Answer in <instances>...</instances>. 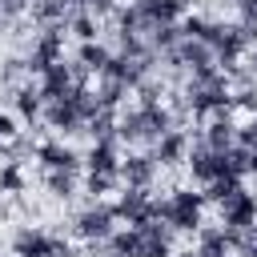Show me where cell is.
<instances>
[{
  "mask_svg": "<svg viewBox=\"0 0 257 257\" xmlns=\"http://www.w3.org/2000/svg\"><path fill=\"white\" fill-rule=\"evenodd\" d=\"M4 100L20 112V120H40V112H44V96H40V88H32V84H16V88H4Z\"/></svg>",
  "mask_w": 257,
  "mask_h": 257,
  "instance_id": "obj_14",
  "label": "cell"
},
{
  "mask_svg": "<svg viewBox=\"0 0 257 257\" xmlns=\"http://www.w3.org/2000/svg\"><path fill=\"white\" fill-rule=\"evenodd\" d=\"M36 161H40L44 169H68V173H80V165H84V157H80L72 145H64L60 137L36 141Z\"/></svg>",
  "mask_w": 257,
  "mask_h": 257,
  "instance_id": "obj_5",
  "label": "cell"
},
{
  "mask_svg": "<svg viewBox=\"0 0 257 257\" xmlns=\"http://www.w3.org/2000/svg\"><path fill=\"white\" fill-rule=\"evenodd\" d=\"M249 173H253V177H257V149H253V153H249Z\"/></svg>",
  "mask_w": 257,
  "mask_h": 257,
  "instance_id": "obj_33",
  "label": "cell"
},
{
  "mask_svg": "<svg viewBox=\"0 0 257 257\" xmlns=\"http://www.w3.org/2000/svg\"><path fill=\"white\" fill-rule=\"evenodd\" d=\"M133 229L141 233V257H173V229L165 221H145Z\"/></svg>",
  "mask_w": 257,
  "mask_h": 257,
  "instance_id": "obj_10",
  "label": "cell"
},
{
  "mask_svg": "<svg viewBox=\"0 0 257 257\" xmlns=\"http://www.w3.org/2000/svg\"><path fill=\"white\" fill-rule=\"evenodd\" d=\"M185 165H189V177H193L197 185H209V181L221 173V153H213V149L197 137V145H189V153H185Z\"/></svg>",
  "mask_w": 257,
  "mask_h": 257,
  "instance_id": "obj_7",
  "label": "cell"
},
{
  "mask_svg": "<svg viewBox=\"0 0 257 257\" xmlns=\"http://www.w3.org/2000/svg\"><path fill=\"white\" fill-rule=\"evenodd\" d=\"M0 12H4L8 20H20V16L28 12V0H0Z\"/></svg>",
  "mask_w": 257,
  "mask_h": 257,
  "instance_id": "obj_30",
  "label": "cell"
},
{
  "mask_svg": "<svg viewBox=\"0 0 257 257\" xmlns=\"http://www.w3.org/2000/svg\"><path fill=\"white\" fill-rule=\"evenodd\" d=\"M40 96L44 100H60V96H68L72 88H76V80H72V64L68 60H56V64H48L44 72H40Z\"/></svg>",
  "mask_w": 257,
  "mask_h": 257,
  "instance_id": "obj_11",
  "label": "cell"
},
{
  "mask_svg": "<svg viewBox=\"0 0 257 257\" xmlns=\"http://www.w3.org/2000/svg\"><path fill=\"white\" fill-rule=\"evenodd\" d=\"M104 249H108L112 257H141V233H137L133 225L112 229V237L104 241Z\"/></svg>",
  "mask_w": 257,
  "mask_h": 257,
  "instance_id": "obj_23",
  "label": "cell"
},
{
  "mask_svg": "<svg viewBox=\"0 0 257 257\" xmlns=\"http://www.w3.org/2000/svg\"><path fill=\"white\" fill-rule=\"evenodd\" d=\"M12 24H16V20H8V16L0 12V32H4V28H12Z\"/></svg>",
  "mask_w": 257,
  "mask_h": 257,
  "instance_id": "obj_34",
  "label": "cell"
},
{
  "mask_svg": "<svg viewBox=\"0 0 257 257\" xmlns=\"http://www.w3.org/2000/svg\"><path fill=\"white\" fill-rule=\"evenodd\" d=\"M28 76V56H4L0 60V88H16Z\"/></svg>",
  "mask_w": 257,
  "mask_h": 257,
  "instance_id": "obj_28",
  "label": "cell"
},
{
  "mask_svg": "<svg viewBox=\"0 0 257 257\" xmlns=\"http://www.w3.org/2000/svg\"><path fill=\"white\" fill-rule=\"evenodd\" d=\"M60 241L64 237H56V233H44L36 225H20L12 233V257H52L60 249Z\"/></svg>",
  "mask_w": 257,
  "mask_h": 257,
  "instance_id": "obj_3",
  "label": "cell"
},
{
  "mask_svg": "<svg viewBox=\"0 0 257 257\" xmlns=\"http://www.w3.org/2000/svg\"><path fill=\"white\" fill-rule=\"evenodd\" d=\"M201 141H205L213 153L233 149V145H237V124H233V116H209V120L201 124Z\"/></svg>",
  "mask_w": 257,
  "mask_h": 257,
  "instance_id": "obj_15",
  "label": "cell"
},
{
  "mask_svg": "<svg viewBox=\"0 0 257 257\" xmlns=\"http://www.w3.org/2000/svg\"><path fill=\"white\" fill-rule=\"evenodd\" d=\"M241 64H245V68L253 72V80H257V44H253V48H245V56H241Z\"/></svg>",
  "mask_w": 257,
  "mask_h": 257,
  "instance_id": "obj_32",
  "label": "cell"
},
{
  "mask_svg": "<svg viewBox=\"0 0 257 257\" xmlns=\"http://www.w3.org/2000/svg\"><path fill=\"white\" fill-rule=\"evenodd\" d=\"M4 145H8V141H4V137H0V157H4Z\"/></svg>",
  "mask_w": 257,
  "mask_h": 257,
  "instance_id": "obj_35",
  "label": "cell"
},
{
  "mask_svg": "<svg viewBox=\"0 0 257 257\" xmlns=\"http://www.w3.org/2000/svg\"><path fill=\"white\" fill-rule=\"evenodd\" d=\"M84 169L88 173H116L120 169V137L92 141V149L84 153Z\"/></svg>",
  "mask_w": 257,
  "mask_h": 257,
  "instance_id": "obj_12",
  "label": "cell"
},
{
  "mask_svg": "<svg viewBox=\"0 0 257 257\" xmlns=\"http://www.w3.org/2000/svg\"><path fill=\"white\" fill-rule=\"evenodd\" d=\"M44 189L56 201H72L76 197V173H68V169H44Z\"/></svg>",
  "mask_w": 257,
  "mask_h": 257,
  "instance_id": "obj_24",
  "label": "cell"
},
{
  "mask_svg": "<svg viewBox=\"0 0 257 257\" xmlns=\"http://www.w3.org/2000/svg\"><path fill=\"white\" fill-rule=\"evenodd\" d=\"M16 133H20V128H16V120H12L8 112H0V137H4V141H12Z\"/></svg>",
  "mask_w": 257,
  "mask_h": 257,
  "instance_id": "obj_31",
  "label": "cell"
},
{
  "mask_svg": "<svg viewBox=\"0 0 257 257\" xmlns=\"http://www.w3.org/2000/svg\"><path fill=\"white\" fill-rule=\"evenodd\" d=\"M241 189H245V185H241V177H233V173H217V177L205 185V193H201V197H205V201H213V205H225V201H229V197H237Z\"/></svg>",
  "mask_w": 257,
  "mask_h": 257,
  "instance_id": "obj_22",
  "label": "cell"
},
{
  "mask_svg": "<svg viewBox=\"0 0 257 257\" xmlns=\"http://www.w3.org/2000/svg\"><path fill=\"white\" fill-rule=\"evenodd\" d=\"M28 12H32V24L44 28V24H60L68 20V0H28Z\"/></svg>",
  "mask_w": 257,
  "mask_h": 257,
  "instance_id": "obj_17",
  "label": "cell"
},
{
  "mask_svg": "<svg viewBox=\"0 0 257 257\" xmlns=\"http://www.w3.org/2000/svg\"><path fill=\"white\" fill-rule=\"evenodd\" d=\"M112 229H116V213H112V205H104V201H92L88 209H80L76 217H72V233L80 237V241H108L112 237Z\"/></svg>",
  "mask_w": 257,
  "mask_h": 257,
  "instance_id": "obj_2",
  "label": "cell"
},
{
  "mask_svg": "<svg viewBox=\"0 0 257 257\" xmlns=\"http://www.w3.org/2000/svg\"><path fill=\"white\" fill-rule=\"evenodd\" d=\"M133 96H137V104H161V100L169 96V84L157 80V76H145V80L133 88Z\"/></svg>",
  "mask_w": 257,
  "mask_h": 257,
  "instance_id": "obj_29",
  "label": "cell"
},
{
  "mask_svg": "<svg viewBox=\"0 0 257 257\" xmlns=\"http://www.w3.org/2000/svg\"><path fill=\"white\" fill-rule=\"evenodd\" d=\"M116 185H120V173H84V193L92 201H104Z\"/></svg>",
  "mask_w": 257,
  "mask_h": 257,
  "instance_id": "obj_27",
  "label": "cell"
},
{
  "mask_svg": "<svg viewBox=\"0 0 257 257\" xmlns=\"http://www.w3.org/2000/svg\"><path fill=\"white\" fill-rule=\"evenodd\" d=\"M40 120H44L52 133H60V137L84 133V116L76 112V104H72L68 96H60V100H44V112H40Z\"/></svg>",
  "mask_w": 257,
  "mask_h": 257,
  "instance_id": "obj_4",
  "label": "cell"
},
{
  "mask_svg": "<svg viewBox=\"0 0 257 257\" xmlns=\"http://www.w3.org/2000/svg\"><path fill=\"white\" fill-rule=\"evenodd\" d=\"M221 209V225L225 229H249V225H257V197L253 193H237V197H229L225 205H217Z\"/></svg>",
  "mask_w": 257,
  "mask_h": 257,
  "instance_id": "obj_8",
  "label": "cell"
},
{
  "mask_svg": "<svg viewBox=\"0 0 257 257\" xmlns=\"http://www.w3.org/2000/svg\"><path fill=\"white\" fill-rule=\"evenodd\" d=\"M96 100H100V108H120L124 104V96L133 92L124 80H116V76H96Z\"/></svg>",
  "mask_w": 257,
  "mask_h": 257,
  "instance_id": "obj_21",
  "label": "cell"
},
{
  "mask_svg": "<svg viewBox=\"0 0 257 257\" xmlns=\"http://www.w3.org/2000/svg\"><path fill=\"white\" fill-rule=\"evenodd\" d=\"M76 60H80V64H84L92 76H100V72H104V64L112 60V48H108V44H100V40H80Z\"/></svg>",
  "mask_w": 257,
  "mask_h": 257,
  "instance_id": "obj_19",
  "label": "cell"
},
{
  "mask_svg": "<svg viewBox=\"0 0 257 257\" xmlns=\"http://www.w3.org/2000/svg\"><path fill=\"white\" fill-rule=\"evenodd\" d=\"M149 24H177L185 16V0H128Z\"/></svg>",
  "mask_w": 257,
  "mask_h": 257,
  "instance_id": "obj_16",
  "label": "cell"
},
{
  "mask_svg": "<svg viewBox=\"0 0 257 257\" xmlns=\"http://www.w3.org/2000/svg\"><path fill=\"white\" fill-rule=\"evenodd\" d=\"M181 36H185V32H181V20H177V24H153V28L145 32V40H149V48H153L157 56L173 52V48L181 44Z\"/></svg>",
  "mask_w": 257,
  "mask_h": 257,
  "instance_id": "obj_18",
  "label": "cell"
},
{
  "mask_svg": "<svg viewBox=\"0 0 257 257\" xmlns=\"http://www.w3.org/2000/svg\"><path fill=\"white\" fill-rule=\"evenodd\" d=\"M197 253L201 257H229V241L221 225H201L197 229Z\"/></svg>",
  "mask_w": 257,
  "mask_h": 257,
  "instance_id": "obj_20",
  "label": "cell"
},
{
  "mask_svg": "<svg viewBox=\"0 0 257 257\" xmlns=\"http://www.w3.org/2000/svg\"><path fill=\"white\" fill-rule=\"evenodd\" d=\"M145 209H149V189H133V185H124V193L112 201L116 221H128V225H145V221H149Z\"/></svg>",
  "mask_w": 257,
  "mask_h": 257,
  "instance_id": "obj_13",
  "label": "cell"
},
{
  "mask_svg": "<svg viewBox=\"0 0 257 257\" xmlns=\"http://www.w3.org/2000/svg\"><path fill=\"white\" fill-rule=\"evenodd\" d=\"M68 32H72L76 40H96V36H100V20H96L92 12H84V8H72V12H68Z\"/></svg>",
  "mask_w": 257,
  "mask_h": 257,
  "instance_id": "obj_25",
  "label": "cell"
},
{
  "mask_svg": "<svg viewBox=\"0 0 257 257\" xmlns=\"http://www.w3.org/2000/svg\"><path fill=\"white\" fill-rule=\"evenodd\" d=\"M149 153L157 157V165H161V169L181 165V161H185V153H189V133H185V128H165V133L153 141V149H149Z\"/></svg>",
  "mask_w": 257,
  "mask_h": 257,
  "instance_id": "obj_9",
  "label": "cell"
},
{
  "mask_svg": "<svg viewBox=\"0 0 257 257\" xmlns=\"http://www.w3.org/2000/svg\"><path fill=\"white\" fill-rule=\"evenodd\" d=\"M157 157L153 153H128V157H120V181L124 185H133V189H153V181H157Z\"/></svg>",
  "mask_w": 257,
  "mask_h": 257,
  "instance_id": "obj_6",
  "label": "cell"
},
{
  "mask_svg": "<svg viewBox=\"0 0 257 257\" xmlns=\"http://www.w3.org/2000/svg\"><path fill=\"white\" fill-rule=\"evenodd\" d=\"M24 185H28V177H24L20 161H4V165H0V193H4V197H20Z\"/></svg>",
  "mask_w": 257,
  "mask_h": 257,
  "instance_id": "obj_26",
  "label": "cell"
},
{
  "mask_svg": "<svg viewBox=\"0 0 257 257\" xmlns=\"http://www.w3.org/2000/svg\"><path fill=\"white\" fill-rule=\"evenodd\" d=\"M169 205H165V225L173 229V233H197L205 221H201V209H205V197L201 193H193V189H173L169 197H165Z\"/></svg>",
  "mask_w": 257,
  "mask_h": 257,
  "instance_id": "obj_1",
  "label": "cell"
}]
</instances>
